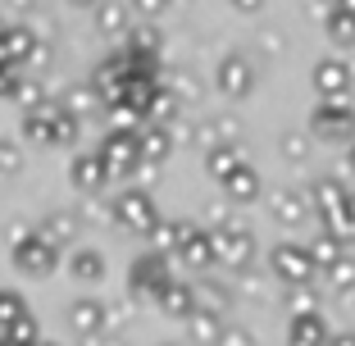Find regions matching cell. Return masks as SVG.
<instances>
[{
	"label": "cell",
	"mask_w": 355,
	"mask_h": 346,
	"mask_svg": "<svg viewBox=\"0 0 355 346\" xmlns=\"http://www.w3.org/2000/svg\"><path fill=\"white\" fill-rule=\"evenodd\" d=\"M314 92H319V101H346L355 87V64L342 60V55H324V60L314 64V73H310Z\"/></svg>",
	"instance_id": "6da1fadb"
},
{
	"label": "cell",
	"mask_w": 355,
	"mask_h": 346,
	"mask_svg": "<svg viewBox=\"0 0 355 346\" xmlns=\"http://www.w3.org/2000/svg\"><path fill=\"white\" fill-rule=\"evenodd\" d=\"M310 132L319 141H346V137H355V105H346V101H319L310 110Z\"/></svg>",
	"instance_id": "7a4b0ae2"
},
{
	"label": "cell",
	"mask_w": 355,
	"mask_h": 346,
	"mask_svg": "<svg viewBox=\"0 0 355 346\" xmlns=\"http://www.w3.org/2000/svg\"><path fill=\"white\" fill-rule=\"evenodd\" d=\"M219 92L228 96V101H246V96L255 92V64L246 60V55H223L219 60Z\"/></svg>",
	"instance_id": "3957f363"
},
{
	"label": "cell",
	"mask_w": 355,
	"mask_h": 346,
	"mask_svg": "<svg viewBox=\"0 0 355 346\" xmlns=\"http://www.w3.org/2000/svg\"><path fill=\"white\" fill-rule=\"evenodd\" d=\"M273 273H278L282 283L301 287V283H310L314 264H310V255H305V246H296V241H282V246H273Z\"/></svg>",
	"instance_id": "277c9868"
},
{
	"label": "cell",
	"mask_w": 355,
	"mask_h": 346,
	"mask_svg": "<svg viewBox=\"0 0 355 346\" xmlns=\"http://www.w3.org/2000/svg\"><path fill=\"white\" fill-rule=\"evenodd\" d=\"M251 232L241 228H223L219 237H214V255H219L223 264H251Z\"/></svg>",
	"instance_id": "5b68a950"
},
{
	"label": "cell",
	"mask_w": 355,
	"mask_h": 346,
	"mask_svg": "<svg viewBox=\"0 0 355 346\" xmlns=\"http://www.w3.org/2000/svg\"><path fill=\"white\" fill-rule=\"evenodd\" d=\"M324 32H328V42H333L337 51H351V46H355V10H351V5L328 10L324 14Z\"/></svg>",
	"instance_id": "8992f818"
},
{
	"label": "cell",
	"mask_w": 355,
	"mask_h": 346,
	"mask_svg": "<svg viewBox=\"0 0 355 346\" xmlns=\"http://www.w3.org/2000/svg\"><path fill=\"white\" fill-rule=\"evenodd\" d=\"M223 187H228V196L241 200V205L260 196V178H255V168H251V164H237L228 178H223Z\"/></svg>",
	"instance_id": "52a82bcc"
},
{
	"label": "cell",
	"mask_w": 355,
	"mask_h": 346,
	"mask_svg": "<svg viewBox=\"0 0 355 346\" xmlns=\"http://www.w3.org/2000/svg\"><path fill=\"white\" fill-rule=\"evenodd\" d=\"M328 342V328L319 315H296L292 319V346H324Z\"/></svg>",
	"instance_id": "ba28073f"
},
{
	"label": "cell",
	"mask_w": 355,
	"mask_h": 346,
	"mask_svg": "<svg viewBox=\"0 0 355 346\" xmlns=\"http://www.w3.org/2000/svg\"><path fill=\"white\" fill-rule=\"evenodd\" d=\"M237 164H246V159H241V146H237V141H228V146H219V150H209V173H214L219 182L228 178Z\"/></svg>",
	"instance_id": "9c48e42d"
},
{
	"label": "cell",
	"mask_w": 355,
	"mask_h": 346,
	"mask_svg": "<svg viewBox=\"0 0 355 346\" xmlns=\"http://www.w3.org/2000/svg\"><path fill=\"white\" fill-rule=\"evenodd\" d=\"M305 255H310V264H324V269H333L337 260H342V246H337V237H319L305 246Z\"/></svg>",
	"instance_id": "30bf717a"
},
{
	"label": "cell",
	"mask_w": 355,
	"mask_h": 346,
	"mask_svg": "<svg viewBox=\"0 0 355 346\" xmlns=\"http://www.w3.org/2000/svg\"><path fill=\"white\" fill-rule=\"evenodd\" d=\"M278 219L282 223H301V196L282 191V196H278Z\"/></svg>",
	"instance_id": "8fae6325"
},
{
	"label": "cell",
	"mask_w": 355,
	"mask_h": 346,
	"mask_svg": "<svg viewBox=\"0 0 355 346\" xmlns=\"http://www.w3.org/2000/svg\"><path fill=\"white\" fill-rule=\"evenodd\" d=\"M228 5H232L237 14H260V10H264V0H228Z\"/></svg>",
	"instance_id": "7c38bea8"
},
{
	"label": "cell",
	"mask_w": 355,
	"mask_h": 346,
	"mask_svg": "<svg viewBox=\"0 0 355 346\" xmlns=\"http://www.w3.org/2000/svg\"><path fill=\"white\" fill-rule=\"evenodd\" d=\"M137 5H141V10H150V14H159L168 5V0H137Z\"/></svg>",
	"instance_id": "4fadbf2b"
},
{
	"label": "cell",
	"mask_w": 355,
	"mask_h": 346,
	"mask_svg": "<svg viewBox=\"0 0 355 346\" xmlns=\"http://www.w3.org/2000/svg\"><path fill=\"white\" fill-rule=\"evenodd\" d=\"M314 5H319V10H324V14H328V10H342L346 0H314Z\"/></svg>",
	"instance_id": "5bb4252c"
},
{
	"label": "cell",
	"mask_w": 355,
	"mask_h": 346,
	"mask_svg": "<svg viewBox=\"0 0 355 346\" xmlns=\"http://www.w3.org/2000/svg\"><path fill=\"white\" fill-rule=\"evenodd\" d=\"M346 164H351V173H355V137H351V150H346Z\"/></svg>",
	"instance_id": "9a60e30c"
},
{
	"label": "cell",
	"mask_w": 355,
	"mask_h": 346,
	"mask_svg": "<svg viewBox=\"0 0 355 346\" xmlns=\"http://www.w3.org/2000/svg\"><path fill=\"white\" fill-rule=\"evenodd\" d=\"M333 346H355V337H337V342Z\"/></svg>",
	"instance_id": "2e32d148"
}]
</instances>
